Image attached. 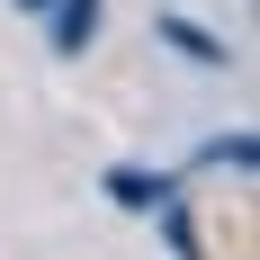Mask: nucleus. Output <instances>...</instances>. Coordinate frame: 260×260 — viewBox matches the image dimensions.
<instances>
[{
  "label": "nucleus",
  "instance_id": "obj_1",
  "mask_svg": "<svg viewBox=\"0 0 260 260\" xmlns=\"http://www.w3.org/2000/svg\"><path fill=\"white\" fill-rule=\"evenodd\" d=\"M108 198H117V207H135V215H153V207H171V198H180V180H161V171H135V161H117V171H108Z\"/></svg>",
  "mask_w": 260,
  "mask_h": 260
},
{
  "label": "nucleus",
  "instance_id": "obj_2",
  "mask_svg": "<svg viewBox=\"0 0 260 260\" xmlns=\"http://www.w3.org/2000/svg\"><path fill=\"white\" fill-rule=\"evenodd\" d=\"M45 36H54V54H81L90 36H99V0H54V9H45Z\"/></svg>",
  "mask_w": 260,
  "mask_h": 260
},
{
  "label": "nucleus",
  "instance_id": "obj_3",
  "mask_svg": "<svg viewBox=\"0 0 260 260\" xmlns=\"http://www.w3.org/2000/svg\"><path fill=\"white\" fill-rule=\"evenodd\" d=\"M198 161H207V171H242V180H251V171H260V144H251V135H207V144H198Z\"/></svg>",
  "mask_w": 260,
  "mask_h": 260
},
{
  "label": "nucleus",
  "instance_id": "obj_4",
  "mask_svg": "<svg viewBox=\"0 0 260 260\" xmlns=\"http://www.w3.org/2000/svg\"><path fill=\"white\" fill-rule=\"evenodd\" d=\"M161 45H180V54H188V63H207V72H215V63H234V54L215 45L207 27H188V18H161Z\"/></svg>",
  "mask_w": 260,
  "mask_h": 260
},
{
  "label": "nucleus",
  "instance_id": "obj_5",
  "mask_svg": "<svg viewBox=\"0 0 260 260\" xmlns=\"http://www.w3.org/2000/svg\"><path fill=\"white\" fill-rule=\"evenodd\" d=\"M18 9H27V18H45V9H54V0H18Z\"/></svg>",
  "mask_w": 260,
  "mask_h": 260
}]
</instances>
